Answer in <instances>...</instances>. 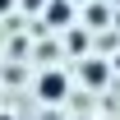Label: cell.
Wrapping results in <instances>:
<instances>
[{"instance_id":"cell-1","label":"cell","mask_w":120,"mask_h":120,"mask_svg":"<svg viewBox=\"0 0 120 120\" xmlns=\"http://www.w3.org/2000/svg\"><path fill=\"white\" fill-rule=\"evenodd\" d=\"M65 92H69V79L60 74V69H51V74L37 79V97L42 102H65Z\"/></svg>"},{"instance_id":"cell-2","label":"cell","mask_w":120,"mask_h":120,"mask_svg":"<svg viewBox=\"0 0 120 120\" xmlns=\"http://www.w3.org/2000/svg\"><path fill=\"white\" fill-rule=\"evenodd\" d=\"M102 79H106V65H97V60H92V65H88V83H102Z\"/></svg>"},{"instance_id":"cell-3","label":"cell","mask_w":120,"mask_h":120,"mask_svg":"<svg viewBox=\"0 0 120 120\" xmlns=\"http://www.w3.org/2000/svg\"><path fill=\"white\" fill-rule=\"evenodd\" d=\"M23 5H28V9H37V5H42V0H23Z\"/></svg>"},{"instance_id":"cell-4","label":"cell","mask_w":120,"mask_h":120,"mask_svg":"<svg viewBox=\"0 0 120 120\" xmlns=\"http://www.w3.org/2000/svg\"><path fill=\"white\" fill-rule=\"evenodd\" d=\"M0 9H9V0H0Z\"/></svg>"},{"instance_id":"cell-5","label":"cell","mask_w":120,"mask_h":120,"mask_svg":"<svg viewBox=\"0 0 120 120\" xmlns=\"http://www.w3.org/2000/svg\"><path fill=\"white\" fill-rule=\"evenodd\" d=\"M0 120H9V116H0Z\"/></svg>"}]
</instances>
